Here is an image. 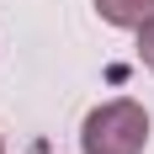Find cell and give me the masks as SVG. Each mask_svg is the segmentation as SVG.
Here are the masks:
<instances>
[{"mask_svg": "<svg viewBox=\"0 0 154 154\" xmlns=\"http://www.w3.org/2000/svg\"><path fill=\"white\" fill-rule=\"evenodd\" d=\"M96 16H101L106 27L138 32L143 21H154V0H96Z\"/></svg>", "mask_w": 154, "mask_h": 154, "instance_id": "obj_2", "label": "cell"}, {"mask_svg": "<svg viewBox=\"0 0 154 154\" xmlns=\"http://www.w3.org/2000/svg\"><path fill=\"white\" fill-rule=\"evenodd\" d=\"M149 143V112L133 96L101 101L80 122V154H143Z\"/></svg>", "mask_w": 154, "mask_h": 154, "instance_id": "obj_1", "label": "cell"}, {"mask_svg": "<svg viewBox=\"0 0 154 154\" xmlns=\"http://www.w3.org/2000/svg\"><path fill=\"white\" fill-rule=\"evenodd\" d=\"M0 154H5V149H0Z\"/></svg>", "mask_w": 154, "mask_h": 154, "instance_id": "obj_4", "label": "cell"}, {"mask_svg": "<svg viewBox=\"0 0 154 154\" xmlns=\"http://www.w3.org/2000/svg\"><path fill=\"white\" fill-rule=\"evenodd\" d=\"M138 59H143V69L154 75V21H143V27H138Z\"/></svg>", "mask_w": 154, "mask_h": 154, "instance_id": "obj_3", "label": "cell"}]
</instances>
